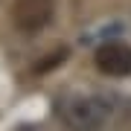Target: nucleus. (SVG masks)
Returning a JSON list of instances; mask_svg holds the SVG:
<instances>
[{"mask_svg":"<svg viewBox=\"0 0 131 131\" xmlns=\"http://www.w3.org/2000/svg\"><path fill=\"white\" fill-rule=\"evenodd\" d=\"M56 111L70 131H99L105 125L108 114H111V102L102 99V96L70 93V96L58 99Z\"/></svg>","mask_w":131,"mask_h":131,"instance_id":"obj_1","label":"nucleus"},{"mask_svg":"<svg viewBox=\"0 0 131 131\" xmlns=\"http://www.w3.org/2000/svg\"><path fill=\"white\" fill-rule=\"evenodd\" d=\"M64 58H67V47H61V50H56V52H52V56H50L47 61H41V64H38L35 70H50L52 64H61Z\"/></svg>","mask_w":131,"mask_h":131,"instance_id":"obj_4","label":"nucleus"},{"mask_svg":"<svg viewBox=\"0 0 131 131\" xmlns=\"http://www.w3.org/2000/svg\"><path fill=\"white\" fill-rule=\"evenodd\" d=\"M52 0H15L12 3V24L24 35H35L52 20Z\"/></svg>","mask_w":131,"mask_h":131,"instance_id":"obj_2","label":"nucleus"},{"mask_svg":"<svg viewBox=\"0 0 131 131\" xmlns=\"http://www.w3.org/2000/svg\"><path fill=\"white\" fill-rule=\"evenodd\" d=\"M96 70L105 76H128L131 73V47L122 41H108L96 50Z\"/></svg>","mask_w":131,"mask_h":131,"instance_id":"obj_3","label":"nucleus"},{"mask_svg":"<svg viewBox=\"0 0 131 131\" xmlns=\"http://www.w3.org/2000/svg\"><path fill=\"white\" fill-rule=\"evenodd\" d=\"M20 131H32V128H20Z\"/></svg>","mask_w":131,"mask_h":131,"instance_id":"obj_5","label":"nucleus"}]
</instances>
